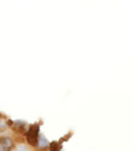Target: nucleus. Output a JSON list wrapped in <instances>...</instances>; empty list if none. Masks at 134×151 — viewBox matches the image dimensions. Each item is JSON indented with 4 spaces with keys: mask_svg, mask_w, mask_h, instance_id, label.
<instances>
[{
    "mask_svg": "<svg viewBox=\"0 0 134 151\" xmlns=\"http://www.w3.org/2000/svg\"><path fill=\"white\" fill-rule=\"evenodd\" d=\"M51 151H60V149H58V143L56 142H54V143H51Z\"/></svg>",
    "mask_w": 134,
    "mask_h": 151,
    "instance_id": "obj_5",
    "label": "nucleus"
},
{
    "mask_svg": "<svg viewBox=\"0 0 134 151\" xmlns=\"http://www.w3.org/2000/svg\"><path fill=\"white\" fill-rule=\"evenodd\" d=\"M14 151H28V149H27V147H26L24 145H18L17 149L14 150Z\"/></svg>",
    "mask_w": 134,
    "mask_h": 151,
    "instance_id": "obj_4",
    "label": "nucleus"
},
{
    "mask_svg": "<svg viewBox=\"0 0 134 151\" xmlns=\"http://www.w3.org/2000/svg\"><path fill=\"white\" fill-rule=\"evenodd\" d=\"M37 138H38V128H37V127L29 128V132L27 133L28 142L32 143V145H36V143H37Z\"/></svg>",
    "mask_w": 134,
    "mask_h": 151,
    "instance_id": "obj_1",
    "label": "nucleus"
},
{
    "mask_svg": "<svg viewBox=\"0 0 134 151\" xmlns=\"http://www.w3.org/2000/svg\"><path fill=\"white\" fill-rule=\"evenodd\" d=\"M12 146H13V142L9 137L0 138V151H10Z\"/></svg>",
    "mask_w": 134,
    "mask_h": 151,
    "instance_id": "obj_2",
    "label": "nucleus"
},
{
    "mask_svg": "<svg viewBox=\"0 0 134 151\" xmlns=\"http://www.w3.org/2000/svg\"><path fill=\"white\" fill-rule=\"evenodd\" d=\"M37 146H38V149H46L47 146L50 145L49 141L46 139V137H45L43 134H38V138H37Z\"/></svg>",
    "mask_w": 134,
    "mask_h": 151,
    "instance_id": "obj_3",
    "label": "nucleus"
}]
</instances>
